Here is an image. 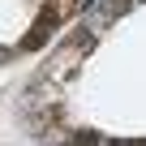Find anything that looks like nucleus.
I'll return each mask as SVG.
<instances>
[{
    "mask_svg": "<svg viewBox=\"0 0 146 146\" xmlns=\"http://www.w3.org/2000/svg\"><path fill=\"white\" fill-rule=\"evenodd\" d=\"M60 146H99V137H95V133H86V129H82V133H73V137H64V142H60Z\"/></svg>",
    "mask_w": 146,
    "mask_h": 146,
    "instance_id": "f257e3e1",
    "label": "nucleus"
},
{
    "mask_svg": "<svg viewBox=\"0 0 146 146\" xmlns=\"http://www.w3.org/2000/svg\"><path fill=\"white\" fill-rule=\"evenodd\" d=\"M103 146H146V142H103Z\"/></svg>",
    "mask_w": 146,
    "mask_h": 146,
    "instance_id": "f03ea898",
    "label": "nucleus"
},
{
    "mask_svg": "<svg viewBox=\"0 0 146 146\" xmlns=\"http://www.w3.org/2000/svg\"><path fill=\"white\" fill-rule=\"evenodd\" d=\"M9 56H13V52H9V47H0V64H5V60H9Z\"/></svg>",
    "mask_w": 146,
    "mask_h": 146,
    "instance_id": "7ed1b4c3",
    "label": "nucleus"
}]
</instances>
